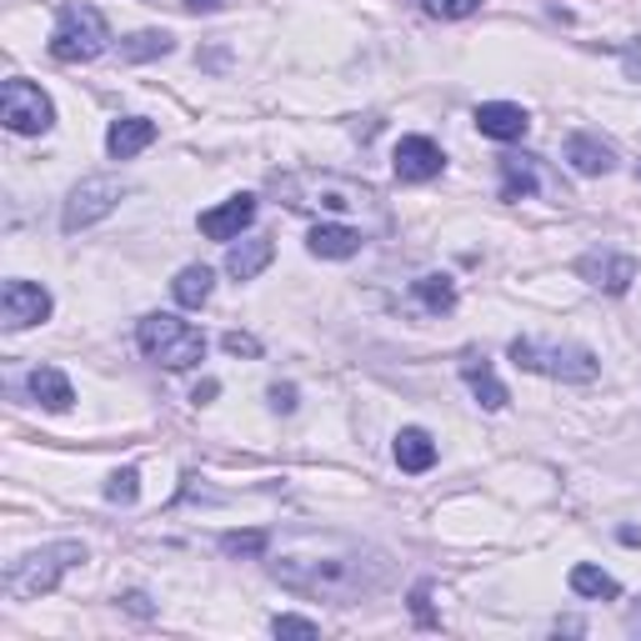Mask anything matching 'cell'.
<instances>
[{
	"label": "cell",
	"instance_id": "1",
	"mask_svg": "<svg viewBox=\"0 0 641 641\" xmlns=\"http://www.w3.org/2000/svg\"><path fill=\"white\" fill-rule=\"evenodd\" d=\"M271 576L296 597H316V601H366L386 587L392 562L386 552L366 542H351V536H331V532H301L291 542H281V552L271 556Z\"/></svg>",
	"mask_w": 641,
	"mask_h": 641
},
{
	"label": "cell",
	"instance_id": "2",
	"mask_svg": "<svg viewBox=\"0 0 641 641\" xmlns=\"http://www.w3.org/2000/svg\"><path fill=\"white\" fill-rule=\"evenodd\" d=\"M136 341H141V351L156 361V366L165 371H191L206 361V336H201L191 321H181V316H146L141 331H136Z\"/></svg>",
	"mask_w": 641,
	"mask_h": 641
},
{
	"label": "cell",
	"instance_id": "3",
	"mask_svg": "<svg viewBox=\"0 0 641 641\" xmlns=\"http://www.w3.org/2000/svg\"><path fill=\"white\" fill-rule=\"evenodd\" d=\"M106 45H110V25H106V15H100L96 6H81V0L61 6L55 31H51V55H55V61L81 66V61H96Z\"/></svg>",
	"mask_w": 641,
	"mask_h": 641
},
{
	"label": "cell",
	"instance_id": "4",
	"mask_svg": "<svg viewBox=\"0 0 641 641\" xmlns=\"http://www.w3.org/2000/svg\"><path fill=\"white\" fill-rule=\"evenodd\" d=\"M76 562H86V546L81 542H55V546H41V552L21 556V562L6 571V597L11 601H31L41 591H51L61 576L71 571Z\"/></svg>",
	"mask_w": 641,
	"mask_h": 641
},
{
	"label": "cell",
	"instance_id": "5",
	"mask_svg": "<svg viewBox=\"0 0 641 641\" xmlns=\"http://www.w3.org/2000/svg\"><path fill=\"white\" fill-rule=\"evenodd\" d=\"M511 361L522 371H542V376H556V381H591L597 376V351L576 346V341H532V336H516L511 341Z\"/></svg>",
	"mask_w": 641,
	"mask_h": 641
},
{
	"label": "cell",
	"instance_id": "6",
	"mask_svg": "<svg viewBox=\"0 0 641 641\" xmlns=\"http://www.w3.org/2000/svg\"><path fill=\"white\" fill-rule=\"evenodd\" d=\"M0 120L15 136H41V131H51L55 106L35 81H6V90H0Z\"/></svg>",
	"mask_w": 641,
	"mask_h": 641
},
{
	"label": "cell",
	"instance_id": "7",
	"mask_svg": "<svg viewBox=\"0 0 641 641\" xmlns=\"http://www.w3.org/2000/svg\"><path fill=\"white\" fill-rule=\"evenodd\" d=\"M120 196H126V185L110 181V175H90V181H81L76 191H71V201H66V216H61L66 236H76V231L96 226L100 216H110V211L120 206Z\"/></svg>",
	"mask_w": 641,
	"mask_h": 641
},
{
	"label": "cell",
	"instance_id": "8",
	"mask_svg": "<svg viewBox=\"0 0 641 641\" xmlns=\"http://www.w3.org/2000/svg\"><path fill=\"white\" fill-rule=\"evenodd\" d=\"M51 316V291L35 281H6V291H0V327L6 331H25L35 327V321H45Z\"/></svg>",
	"mask_w": 641,
	"mask_h": 641
},
{
	"label": "cell",
	"instance_id": "9",
	"mask_svg": "<svg viewBox=\"0 0 641 641\" xmlns=\"http://www.w3.org/2000/svg\"><path fill=\"white\" fill-rule=\"evenodd\" d=\"M576 276L591 281L607 296H621V291H631V281H637V261H631V256H617V250H591V256L576 261Z\"/></svg>",
	"mask_w": 641,
	"mask_h": 641
},
{
	"label": "cell",
	"instance_id": "10",
	"mask_svg": "<svg viewBox=\"0 0 641 641\" xmlns=\"http://www.w3.org/2000/svg\"><path fill=\"white\" fill-rule=\"evenodd\" d=\"M446 156L436 141H426V136H402V146H396V181H431V175H441Z\"/></svg>",
	"mask_w": 641,
	"mask_h": 641
},
{
	"label": "cell",
	"instance_id": "11",
	"mask_svg": "<svg viewBox=\"0 0 641 641\" xmlns=\"http://www.w3.org/2000/svg\"><path fill=\"white\" fill-rule=\"evenodd\" d=\"M256 221V196H231L226 206L216 211H201V236L211 241H236L241 231Z\"/></svg>",
	"mask_w": 641,
	"mask_h": 641
},
{
	"label": "cell",
	"instance_id": "12",
	"mask_svg": "<svg viewBox=\"0 0 641 641\" xmlns=\"http://www.w3.org/2000/svg\"><path fill=\"white\" fill-rule=\"evenodd\" d=\"M361 246H366L361 231L341 226V221H321V226H311V236H306V250L321 256V261H346V256H356Z\"/></svg>",
	"mask_w": 641,
	"mask_h": 641
},
{
	"label": "cell",
	"instance_id": "13",
	"mask_svg": "<svg viewBox=\"0 0 641 641\" xmlns=\"http://www.w3.org/2000/svg\"><path fill=\"white\" fill-rule=\"evenodd\" d=\"M526 110L511 106V100H487V106H477V131L491 136V141H522L526 136Z\"/></svg>",
	"mask_w": 641,
	"mask_h": 641
},
{
	"label": "cell",
	"instance_id": "14",
	"mask_svg": "<svg viewBox=\"0 0 641 641\" xmlns=\"http://www.w3.org/2000/svg\"><path fill=\"white\" fill-rule=\"evenodd\" d=\"M461 381H467L471 396H477V402L487 406V412H501V406H506V386L496 381V371H491L487 356L467 351V356H461Z\"/></svg>",
	"mask_w": 641,
	"mask_h": 641
},
{
	"label": "cell",
	"instance_id": "15",
	"mask_svg": "<svg viewBox=\"0 0 641 641\" xmlns=\"http://www.w3.org/2000/svg\"><path fill=\"white\" fill-rule=\"evenodd\" d=\"M151 141H156V120H146V116H126V120H116V126L106 131V151L116 156V161L141 156Z\"/></svg>",
	"mask_w": 641,
	"mask_h": 641
},
{
	"label": "cell",
	"instance_id": "16",
	"mask_svg": "<svg viewBox=\"0 0 641 641\" xmlns=\"http://www.w3.org/2000/svg\"><path fill=\"white\" fill-rule=\"evenodd\" d=\"M271 256H276V241L271 236H250V241H241V246H231L226 271L236 276V281H256V276L271 266Z\"/></svg>",
	"mask_w": 641,
	"mask_h": 641
},
{
	"label": "cell",
	"instance_id": "17",
	"mask_svg": "<svg viewBox=\"0 0 641 641\" xmlns=\"http://www.w3.org/2000/svg\"><path fill=\"white\" fill-rule=\"evenodd\" d=\"M25 386H31V396L45 406V412H71V402H76L66 371H55V366H35L31 376H25Z\"/></svg>",
	"mask_w": 641,
	"mask_h": 641
},
{
	"label": "cell",
	"instance_id": "18",
	"mask_svg": "<svg viewBox=\"0 0 641 641\" xmlns=\"http://www.w3.org/2000/svg\"><path fill=\"white\" fill-rule=\"evenodd\" d=\"M566 161H571L576 175H607L611 165H617V156H611V146L597 141V136H571V141H566Z\"/></svg>",
	"mask_w": 641,
	"mask_h": 641
},
{
	"label": "cell",
	"instance_id": "19",
	"mask_svg": "<svg viewBox=\"0 0 641 641\" xmlns=\"http://www.w3.org/2000/svg\"><path fill=\"white\" fill-rule=\"evenodd\" d=\"M396 467L402 471H431L436 467V441L421 431V426H402V436H396Z\"/></svg>",
	"mask_w": 641,
	"mask_h": 641
},
{
	"label": "cell",
	"instance_id": "20",
	"mask_svg": "<svg viewBox=\"0 0 641 641\" xmlns=\"http://www.w3.org/2000/svg\"><path fill=\"white\" fill-rule=\"evenodd\" d=\"M536 191V165L532 156H501V196L506 201H522Z\"/></svg>",
	"mask_w": 641,
	"mask_h": 641
},
{
	"label": "cell",
	"instance_id": "21",
	"mask_svg": "<svg viewBox=\"0 0 641 641\" xmlns=\"http://www.w3.org/2000/svg\"><path fill=\"white\" fill-rule=\"evenodd\" d=\"M211 286H216L211 266H185V271L171 281V291H175V301H181L185 311H196V306L211 301Z\"/></svg>",
	"mask_w": 641,
	"mask_h": 641
},
{
	"label": "cell",
	"instance_id": "22",
	"mask_svg": "<svg viewBox=\"0 0 641 641\" xmlns=\"http://www.w3.org/2000/svg\"><path fill=\"white\" fill-rule=\"evenodd\" d=\"M571 591L576 597H591V601H611V597H621V587H617V576H607L601 566H571Z\"/></svg>",
	"mask_w": 641,
	"mask_h": 641
},
{
	"label": "cell",
	"instance_id": "23",
	"mask_svg": "<svg viewBox=\"0 0 641 641\" xmlns=\"http://www.w3.org/2000/svg\"><path fill=\"white\" fill-rule=\"evenodd\" d=\"M416 296H421L426 311H457V286H451V276H421L416 281Z\"/></svg>",
	"mask_w": 641,
	"mask_h": 641
},
{
	"label": "cell",
	"instance_id": "24",
	"mask_svg": "<svg viewBox=\"0 0 641 641\" xmlns=\"http://www.w3.org/2000/svg\"><path fill=\"white\" fill-rule=\"evenodd\" d=\"M165 51H171V35L165 31H141V35H131V41L120 45L126 61H151V55H165Z\"/></svg>",
	"mask_w": 641,
	"mask_h": 641
},
{
	"label": "cell",
	"instance_id": "25",
	"mask_svg": "<svg viewBox=\"0 0 641 641\" xmlns=\"http://www.w3.org/2000/svg\"><path fill=\"white\" fill-rule=\"evenodd\" d=\"M266 546H271L266 532H226L221 536V552L226 556H266Z\"/></svg>",
	"mask_w": 641,
	"mask_h": 641
},
{
	"label": "cell",
	"instance_id": "26",
	"mask_svg": "<svg viewBox=\"0 0 641 641\" xmlns=\"http://www.w3.org/2000/svg\"><path fill=\"white\" fill-rule=\"evenodd\" d=\"M106 496L120 501V506H131V501L141 496V471H136V467L116 471V477H110V487H106Z\"/></svg>",
	"mask_w": 641,
	"mask_h": 641
},
{
	"label": "cell",
	"instance_id": "27",
	"mask_svg": "<svg viewBox=\"0 0 641 641\" xmlns=\"http://www.w3.org/2000/svg\"><path fill=\"white\" fill-rule=\"evenodd\" d=\"M481 0H426V15L436 21H461V15H477Z\"/></svg>",
	"mask_w": 641,
	"mask_h": 641
},
{
	"label": "cell",
	"instance_id": "28",
	"mask_svg": "<svg viewBox=\"0 0 641 641\" xmlns=\"http://www.w3.org/2000/svg\"><path fill=\"white\" fill-rule=\"evenodd\" d=\"M271 631H276V637H321V627H316L311 617H291V611H286V617H276Z\"/></svg>",
	"mask_w": 641,
	"mask_h": 641
},
{
	"label": "cell",
	"instance_id": "29",
	"mask_svg": "<svg viewBox=\"0 0 641 641\" xmlns=\"http://www.w3.org/2000/svg\"><path fill=\"white\" fill-rule=\"evenodd\" d=\"M226 351H231V356H261V341H256V336H241V331H231V336H226Z\"/></svg>",
	"mask_w": 641,
	"mask_h": 641
},
{
	"label": "cell",
	"instance_id": "30",
	"mask_svg": "<svg viewBox=\"0 0 641 641\" xmlns=\"http://www.w3.org/2000/svg\"><path fill=\"white\" fill-rule=\"evenodd\" d=\"M271 406L276 412H296V386H271Z\"/></svg>",
	"mask_w": 641,
	"mask_h": 641
},
{
	"label": "cell",
	"instance_id": "31",
	"mask_svg": "<svg viewBox=\"0 0 641 641\" xmlns=\"http://www.w3.org/2000/svg\"><path fill=\"white\" fill-rule=\"evenodd\" d=\"M216 392H221L216 381H201L196 392H191V402H196V406H206V402H211V396H216Z\"/></svg>",
	"mask_w": 641,
	"mask_h": 641
},
{
	"label": "cell",
	"instance_id": "32",
	"mask_svg": "<svg viewBox=\"0 0 641 641\" xmlns=\"http://www.w3.org/2000/svg\"><path fill=\"white\" fill-rule=\"evenodd\" d=\"M185 11H221V6H226V0H181Z\"/></svg>",
	"mask_w": 641,
	"mask_h": 641
},
{
	"label": "cell",
	"instance_id": "33",
	"mask_svg": "<svg viewBox=\"0 0 641 641\" xmlns=\"http://www.w3.org/2000/svg\"><path fill=\"white\" fill-rule=\"evenodd\" d=\"M126 607H131V611H141V617H146V611H151V601H146L141 591H131V597H126Z\"/></svg>",
	"mask_w": 641,
	"mask_h": 641
}]
</instances>
